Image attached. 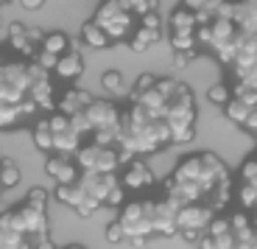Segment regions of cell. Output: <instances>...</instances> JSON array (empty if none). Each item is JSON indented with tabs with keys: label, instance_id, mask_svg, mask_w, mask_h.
I'll return each mask as SVG.
<instances>
[{
	"label": "cell",
	"instance_id": "7c38bea8",
	"mask_svg": "<svg viewBox=\"0 0 257 249\" xmlns=\"http://www.w3.org/2000/svg\"><path fill=\"white\" fill-rule=\"evenodd\" d=\"M87 118H90V123H92V132H98V129L120 126L123 112L115 101H109V98H95V101L87 107Z\"/></svg>",
	"mask_w": 257,
	"mask_h": 249
},
{
	"label": "cell",
	"instance_id": "83f0119b",
	"mask_svg": "<svg viewBox=\"0 0 257 249\" xmlns=\"http://www.w3.org/2000/svg\"><path fill=\"white\" fill-rule=\"evenodd\" d=\"M123 9H126L128 14H135V17H146V14H151V12H157V0H117Z\"/></svg>",
	"mask_w": 257,
	"mask_h": 249
},
{
	"label": "cell",
	"instance_id": "b9f144b4",
	"mask_svg": "<svg viewBox=\"0 0 257 249\" xmlns=\"http://www.w3.org/2000/svg\"><path fill=\"white\" fill-rule=\"evenodd\" d=\"M31 249H56V243L51 241V235H42V238H34Z\"/></svg>",
	"mask_w": 257,
	"mask_h": 249
},
{
	"label": "cell",
	"instance_id": "2e32d148",
	"mask_svg": "<svg viewBox=\"0 0 257 249\" xmlns=\"http://www.w3.org/2000/svg\"><path fill=\"white\" fill-rule=\"evenodd\" d=\"M28 98L37 104L39 109H53L56 107V93H53V84H51V76L48 78H39V81L31 84L28 90Z\"/></svg>",
	"mask_w": 257,
	"mask_h": 249
},
{
	"label": "cell",
	"instance_id": "5bb4252c",
	"mask_svg": "<svg viewBox=\"0 0 257 249\" xmlns=\"http://www.w3.org/2000/svg\"><path fill=\"white\" fill-rule=\"evenodd\" d=\"M92 101H95V98H92L84 87H67L62 96L56 98V109L62 115L73 118V115H78V112H87V107H90Z\"/></svg>",
	"mask_w": 257,
	"mask_h": 249
},
{
	"label": "cell",
	"instance_id": "5b68a950",
	"mask_svg": "<svg viewBox=\"0 0 257 249\" xmlns=\"http://www.w3.org/2000/svg\"><path fill=\"white\" fill-rule=\"evenodd\" d=\"M92 20L106 31L109 39H126L128 31H132V14H128L117 0H103Z\"/></svg>",
	"mask_w": 257,
	"mask_h": 249
},
{
	"label": "cell",
	"instance_id": "8fae6325",
	"mask_svg": "<svg viewBox=\"0 0 257 249\" xmlns=\"http://www.w3.org/2000/svg\"><path fill=\"white\" fill-rule=\"evenodd\" d=\"M45 174L56 182V185H76L78 177H81V168H78L76 157L51 154V157L45 160Z\"/></svg>",
	"mask_w": 257,
	"mask_h": 249
},
{
	"label": "cell",
	"instance_id": "7bdbcfd3",
	"mask_svg": "<svg viewBox=\"0 0 257 249\" xmlns=\"http://www.w3.org/2000/svg\"><path fill=\"white\" fill-rule=\"evenodd\" d=\"M20 6L26 9V12H39V9L45 6V0H20Z\"/></svg>",
	"mask_w": 257,
	"mask_h": 249
},
{
	"label": "cell",
	"instance_id": "ac0fdd59",
	"mask_svg": "<svg viewBox=\"0 0 257 249\" xmlns=\"http://www.w3.org/2000/svg\"><path fill=\"white\" fill-rule=\"evenodd\" d=\"M31 140H34V146H37V151L48 154V157L53 154V129H51V121H48V118H42V121L34 123Z\"/></svg>",
	"mask_w": 257,
	"mask_h": 249
},
{
	"label": "cell",
	"instance_id": "ba28073f",
	"mask_svg": "<svg viewBox=\"0 0 257 249\" xmlns=\"http://www.w3.org/2000/svg\"><path fill=\"white\" fill-rule=\"evenodd\" d=\"M151 224H154V238H174L179 235V205L171 199H151Z\"/></svg>",
	"mask_w": 257,
	"mask_h": 249
},
{
	"label": "cell",
	"instance_id": "f1b7e54d",
	"mask_svg": "<svg viewBox=\"0 0 257 249\" xmlns=\"http://www.w3.org/2000/svg\"><path fill=\"white\" fill-rule=\"evenodd\" d=\"M101 87L109 93V96H123L126 93V78L120 76L117 70H109L101 76Z\"/></svg>",
	"mask_w": 257,
	"mask_h": 249
},
{
	"label": "cell",
	"instance_id": "52a82bcc",
	"mask_svg": "<svg viewBox=\"0 0 257 249\" xmlns=\"http://www.w3.org/2000/svg\"><path fill=\"white\" fill-rule=\"evenodd\" d=\"M51 129H53V154H67V157H76V151L84 146L81 137L84 134L73 126V121L62 112H53L51 118Z\"/></svg>",
	"mask_w": 257,
	"mask_h": 249
},
{
	"label": "cell",
	"instance_id": "ffe728a7",
	"mask_svg": "<svg viewBox=\"0 0 257 249\" xmlns=\"http://www.w3.org/2000/svg\"><path fill=\"white\" fill-rule=\"evenodd\" d=\"M20 179H23V171L14 160L9 157H0V188L3 191H12V188L20 185Z\"/></svg>",
	"mask_w": 257,
	"mask_h": 249
},
{
	"label": "cell",
	"instance_id": "f546056e",
	"mask_svg": "<svg viewBox=\"0 0 257 249\" xmlns=\"http://www.w3.org/2000/svg\"><path fill=\"white\" fill-rule=\"evenodd\" d=\"M238 202L243 210H254L257 207V188L249 185V182H243V185L238 188Z\"/></svg>",
	"mask_w": 257,
	"mask_h": 249
},
{
	"label": "cell",
	"instance_id": "8992f818",
	"mask_svg": "<svg viewBox=\"0 0 257 249\" xmlns=\"http://www.w3.org/2000/svg\"><path fill=\"white\" fill-rule=\"evenodd\" d=\"M212 218H215V213L207 205H199V202L179 207V235L187 238V241H199L201 235H207Z\"/></svg>",
	"mask_w": 257,
	"mask_h": 249
},
{
	"label": "cell",
	"instance_id": "ee69618b",
	"mask_svg": "<svg viewBox=\"0 0 257 249\" xmlns=\"http://www.w3.org/2000/svg\"><path fill=\"white\" fill-rule=\"evenodd\" d=\"M62 249H87V246H81V243H67V246H62Z\"/></svg>",
	"mask_w": 257,
	"mask_h": 249
},
{
	"label": "cell",
	"instance_id": "d6986e66",
	"mask_svg": "<svg viewBox=\"0 0 257 249\" xmlns=\"http://www.w3.org/2000/svg\"><path fill=\"white\" fill-rule=\"evenodd\" d=\"M160 34H162V31H151V28L137 26V31L132 34L128 45H132V51H135V53H146L148 48H154V45L160 42Z\"/></svg>",
	"mask_w": 257,
	"mask_h": 249
},
{
	"label": "cell",
	"instance_id": "74e56055",
	"mask_svg": "<svg viewBox=\"0 0 257 249\" xmlns=\"http://www.w3.org/2000/svg\"><path fill=\"white\" fill-rule=\"evenodd\" d=\"M70 121L81 134H92V123H90V118H87V112H78V115H73Z\"/></svg>",
	"mask_w": 257,
	"mask_h": 249
},
{
	"label": "cell",
	"instance_id": "d590c367",
	"mask_svg": "<svg viewBox=\"0 0 257 249\" xmlns=\"http://www.w3.org/2000/svg\"><path fill=\"white\" fill-rule=\"evenodd\" d=\"M106 241H109V243H123V241H126V232H123V227H120L117 218L106 227Z\"/></svg>",
	"mask_w": 257,
	"mask_h": 249
},
{
	"label": "cell",
	"instance_id": "cb8c5ba5",
	"mask_svg": "<svg viewBox=\"0 0 257 249\" xmlns=\"http://www.w3.org/2000/svg\"><path fill=\"white\" fill-rule=\"evenodd\" d=\"M42 51L53 53V56H62V53L70 51V37L62 31H51L45 34V39H42Z\"/></svg>",
	"mask_w": 257,
	"mask_h": 249
},
{
	"label": "cell",
	"instance_id": "1f68e13d",
	"mask_svg": "<svg viewBox=\"0 0 257 249\" xmlns=\"http://www.w3.org/2000/svg\"><path fill=\"white\" fill-rule=\"evenodd\" d=\"M171 45L176 51H196V34H171Z\"/></svg>",
	"mask_w": 257,
	"mask_h": 249
},
{
	"label": "cell",
	"instance_id": "4dcf8cb0",
	"mask_svg": "<svg viewBox=\"0 0 257 249\" xmlns=\"http://www.w3.org/2000/svg\"><path fill=\"white\" fill-rule=\"evenodd\" d=\"M101 202H98V199H90V196H84L81 202H78V207H76V216L78 218H92L95 216L98 210H101Z\"/></svg>",
	"mask_w": 257,
	"mask_h": 249
},
{
	"label": "cell",
	"instance_id": "bcb514c9",
	"mask_svg": "<svg viewBox=\"0 0 257 249\" xmlns=\"http://www.w3.org/2000/svg\"><path fill=\"white\" fill-rule=\"evenodd\" d=\"M0 64H6V59H3V53H0Z\"/></svg>",
	"mask_w": 257,
	"mask_h": 249
},
{
	"label": "cell",
	"instance_id": "3957f363",
	"mask_svg": "<svg viewBox=\"0 0 257 249\" xmlns=\"http://www.w3.org/2000/svg\"><path fill=\"white\" fill-rule=\"evenodd\" d=\"M31 90L28 62H6L0 64V101L23 104Z\"/></svg>",
	"mask_w": 257,
	"mask_h": 249
},
{
	"label": "cell",
	"instance_id": "4316f807",
	"mask_svg": "<svg viewBox=\"0 0 257 249\" xmlns=\"http://www.w3.org/2000/svg\"><path fill=\"white\" fill-rule=\"evenodd\" d=\"M232 87L229 84H221V81H215V84H210V90H207V101L210 104H215V107H226V104L232 101Z\"/></svg>",
	"mask_w": 257,
	"mask_h": 249
},
{
	"label": "cell",
	"instance_id": "e0dca14e",
	"mask_svg": "<svg viewBox=\"0 0 257 249\" xmlns=\"http://www.w3.org/2000/svg\"><path fill=\"white\" fill-rule=\"evenodd\" d=\"M81 42L87 45V48H92V51H103V48H109L112 39L106 37V31L98 26L95 20H90V23L81 26Z\"/></svg>",
	"mask_w": 257,
	"mask_h": 249
},
{
	"label": "cell",
	"instance_id": "7a4b0ae2",
	"mask_svg": "<svg viewBox=\"0 0 257 249\" xmlns=\"http://www.w3.org/2000/svg\"><path fill=\"white\" fill-rule=\"evenodd\" d=\"M120 221L123 232H126V241L132 238H154V224H151V199H135V202H126L120 207Z\"/></svg>",
	"mask_w": 257,
	"mask_h": 249
},
{
	"label": "cell",
	"instance_id": "277c9868",
	"mask_svg": "<svg viewBox=\"0 0 257 249\" xmlns=\"http://www.w3.org/2000/svg\"><path fill=\"white\" fill-rule=\"evenodd\" d=\"M76 162L81 171H98V174H117L123 162V154L115 146H98V143H84L76 151Z\"/></svg>",
	"mask_w": 257,
	"mask_h": 249
},
{
	"label": "cell",
	"instance_id": "484cf974",
	"mask_svg": "<svg viewBox=\"0 0 257 249\" xmlns=\"http://www.w3.org/2000/svg\"><path fill=\"white\" fill-rule=\"evenodd\" d=\"M53 196H56L62 205H67V207H73V210H76L78 202L84 199V193H81V188H78V185H56Z\"/></svg>",
	"mask_w": 257,
	"mask_h": 249
},
{
	"label": "cell",
	"instance_id": "836d02e7",
	"mask_svg": "<svg viewBox=\"0 0 257 249\" xmlns=\"http://www.w3.org/2000/svg\"><path fill=\"white\" fill-rule=\"evenodd\" d=\"M126 205V188L117 182L115 188L109 191V196H106V202H103V207H123Z\"/></svg>",
	"mask_w": 257,
	"mask_h": 249
},
{
	"label": "cell",
	"instance_id": "e575fe53",
	"mask_svg": "<svg viewBox=\"0 0 257 249\" xmlns=\"http://www.w3.org/2000/svg\"><path fill=\"white\" fill-rule=\"evenodd\" d=\"M48 196H51V193H48L45 188H31V191H28V196H26V202H28V205H34V207H42V210H45V207H48Z\"/></svg>",
	"mask_w": 257,
	"mask_h": 249
},
{
	"label": "cell",
	"instance_id": "603a6c76",
	"mask_svg": "<svg viewBox=\"0 0 257 249\" xmlns=\"http://www.w3.org/2000/svg\"><path fill=\"white\" fill-rule=\"evenodd\" d=\"M20 121H23V109H20V104L0 101V132H12Z\"/></svg>",
	"mask_w": 257,
	"mask_h": 249
},
{
	"label": "cell",
	"instance_id": "9c48e42d",
	"mask_svg": "<svg viewBox=\"0 0 257 249\" xmlns=\"http://www.w3.org/2000/svg\"><path fill=\"white\" fill-rule=\"evenodd\" d=\"M12 213H14V230L17 232L28 235L31 241L48 235V213L42 210V207H34V205H28V202H23V205L14 207Z\"/></svg>",
	"mask_w": 257,
	"mask_h": 249
},
{
	"label": "cell",
	"instance_id": "f35d334b",
	"mask_svg": "<svg viewBox=\"0 0 257 249\" xmlns=\"http://www.w3.org/2000/svg\"><path fill=\"white\" fill-rule=\"evenodd\" d=\"M140 26L151 28V31H162V20H160L157 12H151V14H146V17H140Z\"/></svg>",
	"mask_w": 257,
	"mask_h": 249
},
{
	"label": "cell",
	"instance_id": "f6af8a7d",
	"mask_svg": "<svg viewBox=\"0 0 257 249\" xmlns=\"http://www.w3.org/2000/svg\"><path fill=\"white\" fill-rule=\"evenodd\" d=\"M3 26H6V23H3V14H0V28H3Z\"/></svg>",
	"mask_w": 257,
	"mask_h": 249
},
{
	"label": "cell",
	"instance_id": "7402d4cb",
	"mask_svg": "<svg viewBox=\"0 0 257 249\" xmlns=\"http://www.w3.org/2000/svg\"><path fill=\"white\" fill-rule=\"evenodd\" d=\"M196 14L190 9H179V12L171 14V34H193L196 31Z\"/></svg>",
	"mask_w": 257,
	"mask_h": 249
},
{
	"label": "cell",
	"instance_id": "4fadbf2b",
	"mask_svg": "<svg viewBox=\"0 0 257 249\" xmlns=\"http://www.w3.org/2000/svg\"><path fill=\"white\" fill-rule=\"evenodd\" d=\"M120 185L132 193H143L154 185V174H151V168L146 162L135 157V160H126V168L120 174Z\"/></svg>",
	"mask_w": 257,
	"mask_h": 249
},
{
	"label": "cell",
	"instance_id": "d4e9b609",
	"mask_svg": "<svg viewBox=\"0 0 257 249\" xmlns=\"http://www.w3.org/2000/svg\"><path fill=\"white\" fill-rule=\"evenodd\" d=\"M0 249H31V238L17 230H3L0 227Z\"/></svg>",
	"mask_w": 257,
	"mask_h": 249
},
{
	"label": "cell",
	"instance_id": "8d00e7d4",
	"mask_svg": "<svg viewBox=\"0 0 257 249\" xmlns=\"http://www.w3.org/2000/svg\"><path fill=\"white\" fill-rule=\"evenodd\" d=\"M157 84V78L151 76V73H143L140 78H137V84H135V90H132V96H143V93H148V90Z\"/></svg>",
	"mask_w": 257,
	"mask_h": 249
},
{
	"label": "cell",
	"instance_id": "60d3db41",
	"mask_svg": "<svg viewBox=\"0 0 257 249\" xmlns=\"http://www.w3.org/2000/svg\"><path fill=\"white\" fill-rule=\"evenodd\" d=\"M240 84H243V87H249V90H254V93H257V64L251 67V70H246L243 76H240Z\"/></svg>",
	"mask_w": 257,
	"mask_h": 249
},
{
	"label": "cell",
	"instance_id": "d6a6232c",
	"mask_svg": "<svg viewBox=\"0 0 257 249\" xmlns=\"http://www.w3.org/2000/svg\"><path fill=\"white\" fill-rule=\"evenodd\" d=\"M34 62H37L42 70L53 73V70H56V64H59V56H53V53H48V51H42V48H39L37 56H34Z\"/></svg>",
	"mask_w": 257,
	"mask_h": 249
},
{
	"label": "cell",
	"instance_id": "44dd1931",
	"mask_svg": "<svg viewBox=\"0 0 257 249\" xmlns=\"http://www.w3.org/2000/svg\"><path fill=\"white\" fill-rule=\"evenodd\" d=\"M254 112V107L246 101H240V98L232 96V101L226 104V121L235 123V126H246V121H249V115Z\"/></svg>",
	"mask_w": 257,
	"mask_h": 249
},
{
	"label": "cell",
	"instance_id": "ab89813d",
	"mask_svg": "<svg viewBox=\"0 0 257 249\" xmlns=\"http://www.w3.org/2000/svg\"><path fill=\"white\" fill-rule=\"evenodd\" d=\"M196 56V51H176L174 53V67H187V64H190V59Z\"/></svg>",
	"mask_w": 257,
	"mask_h": 249
},
{
	"label": "cell",
	"instance_id": "7dc6e473",
	"mask_svg": "<svg viewBox=\"0 0 257 249\" xmlns=\"http://www.w3.org/2000/svg\"><path fill=\"white\" fill-rule=\"evenodd\" d=\"M0 191H3V188H0Z\"/></svg>",
	"mask_w": 257,
	"mask_h": 249
},
{
	"label": "cell",
	"instance_id": "9a60e30c",
	"mask_svg": "<svg viewBox=\"0 0 257 249\" xmlns=\"http://www.w3.org/2000/svg\"><path fill=\"white\" fill-rule=\"evenodd\" d=\"M53 73H56L59 78H64V81H78L81 73H84V59H81V53H78V48H70L67 53H62Z\"/></svg>",
	"mask_w": 257,
	"mask_h": 249
},
{
	"label": "cell",
	"instance_id": "30bf717a",
	"mask_svg": "<svg viewBox=\"0 0 257 249\" xmlns=\"http://www.w3.org/2000/svg\"><path fill=\"white\" fill-rule=\"evenodd\" d=\"M120 182V177L117 174H98V171H81V177H78L76 185L81 188L84 196L90 199H98V202H106V196H109V191Z\"/></svg>",
	"mask_w": 257,
	"mask_h": 249
},
{
	"label": "cell",
	"instance_id": "6da1fadb",
	"mask_svg": "<svg viewBox=\"0 0 257 249\" xmlns=\"http://www.w3.org/2000/svg\"><path fill=\"white\" fill-rule=\"evenodd\" d=\"M196 121H199V109L193 104V93L190 87H182V93L168 104L165 112V123L171 129V143L176 146H187L196 137Z\"/></svg>",
	"mask_w": 257,
	"mask_h": 249
}]
</instances>
